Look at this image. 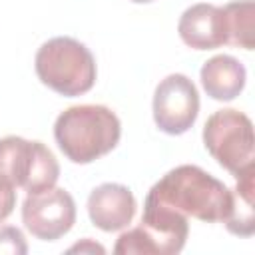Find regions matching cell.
I'll return each mask as SVG.
<instances>
[{
  "label": "cell",
  "mask_w": 255,
  "mask_h": 255,
  "mask_svg": "<svg viewBox=\"0 0 255 255\" xmlns=\"http://www.w3.org/2000/svg\"><path fill=\"white\" fill-rule=\"evenodd\" d=\"M54 137L70 161L92 163L118 145L122 137V124L106 106H72L56 118Z\"/></svg>",
  "instance_id": "obj_2"
},
{
  "label": "cell",
  "mask_w": 255,
  "mask_h": 255,
  "mask_svg": "<svg viewBox=\"0 0 255 255\" xmlns=\"http://www.w3.org/2000/svg\"><path fill=\"white\" fill-rule=\"evenodd\" d=\"M227 44L253 50L255 46V4L253 0H235L223 6Z\"/></svg>",
  "instance_id": "obj_12"
},
{
  "label": "cell",
  "mask_w": 255,
  "mask_h": 255,
  "mask_svg": "<svg viewBox=\"0 0 255 255\" xmlns=\"http://www.w3.org/2000/svg\"><path fill=\"white\" fill-rule=\"evenodd\" d=\"M60 165L56 155L42 141H28L20 135L0 139V181L38 193L56 185Z\"/></svg>",
  "instance_id": "obj_5"
},
{
  "label": "cell",
  "mask_w": 255,
  "mask_h": 255,
  "mask_svg": "<svg viewBox=\"0 0 255 255\" xmlns=\"http://www.w3.org/2000/svg\"><path fill=\"white\" fill-rule=\"evenodd\" d=\"M34 68L44 86L68 98L90 92L96 82V60L92 52L70 36L44 42L36 52Z\"/></svg>",
  "instance_id": "obj_3"
},
{
  "label": "cell",
  "mask_w": 255,
  "mask_h": 255,
  "mask_svg": "<svg viewBox=\"0 0 255 255\" xmlns=\"http://www.w3.org/2000/svg\"><path fill=\"white\" fill-rule=\"evenodd\" d=\"M129 2H135V4H147V2H153V0H129Z\"/></svg>",
  "instance_id": "obj_17"
},
{
  "label": "cell",
  "mask_w": 255,
  "mask_h": 255,
  "mask_svg": "<svg viewBox=\"0 0 255 255\" xmlns=\"http://www.w3.org/2000/svg\"><path fill=\"white\" fill-rule=\"evenodd\" d=\"M24 227L42 241H56L76 223L74 197L62 187L28 193L22 203Z\"/></svg>",
  "instance_id": "obj_7"
},
{
  "label": "cell",
  "mask_w": 255,
  "mask_h": 255,
  "mask_svg": "<svg viewBox=\"0 0 255 255\" xmlns=\"http://www.w3.org/2000/svg\"><path fill=\"white\" fill-rule=\"evenodd\" d=\"M16 187L8 185V183H2L0 181V223L10 217V213L14 211L16 207Z\"/></svg>",
  "instance_id": "obj_15"
},
{
  "label": "cell",
  "mask_w": 255,
  "mask_h": 255,
  "mask_svg": "<svg viewBox=\"0 0 255 255\" xmlns=\"http://www.w3.org/2000/svg\"><path fill=\"white\" fill-rule=\"evenodd\" d=\"M189 221L161 207L143 205L141 223L118 237V255H175L183 249Z\"/></svg>",
  "instance_id": "obj_6"
},
{
  "label": "cell",
  "mask_w": 255,
  "mask_h": 255,
  "mask_svg": "<svg viewBox=\"0 0 255 255\" xmlns=\"http://www.w3.org/2000/svg\"><path fill=\"white\" fill-rule=\"evenodd\" d=\"M143 205L161 207L205 223H225L233 211V191L205 169L185 163L153 183Z\"/></svg>",
  "instance_id": "obj_1"
},
{
  "label": "cell",
  "mask_w": 255,
  "mask_h": 255,
  "mask_svg": "<svg viewBox=\"0 0 255 255\" xmlns=\"http://www.w3.org/2000/svg\"><path fill=\"white\" fill-rule=\"evenodd\" d=\"M199 94L195 84L183 74H169L163 78L153 94V120L155 126L169 133H185L197 120Z\"/></svg>",
  "instance_id": "obj_8"
},
{
  "label": "cell",
  "mask_w": 255,
  "mask_h": 255,
  "mask_svg": "<svg viewBox=\"0 0 255 255\" xmlns=\"http://www.w3.org/2000/svg\"><path fill=\"white\" fill-rule=\"evenodd\" d=\"M199 76H201V86L207 92V96L217 102L235 100L243 92L245 80H247L245 66L229 54H219V56L209 58L201 66Z\"/></svg>",
  "instance_id": "obj_11"
},
{
  "label": "cell",
  "mask_w": 255,
  "mask_h": 255,
  "mask_svg": "<svg viewBox=\"0 0 255 255\" xmlns=\"http://www.w3.org/2000/svg\"><path fill=\"white\" fill-rule=\"evenodd\" d=\"M255 171H247L237 177V185L233 189V211L231 217L225 221V227L235 233L249 237L255 231V215H253V199H255V185H253Z\"/></svg>",
  "instance_id": "obj_13"
},
{
  "label": "cell",
  "mask_w": 255,
  "mask_h": 255,
  "mask_svg": "<svg viewBox=\"0 0 255 255\" xmlns=\"http://www.w3.org/2000/svg\"><path fill=\"white\" fill-rule=\"evenodd\" d=\"M135 197L122 183H102L88 197V215L102 231H120L135 215Z\"/></svg>",
  "instance_id": "obj_9"
},
{
  "label": "cell",
  "mask_w": 255,
  "mask_h": 255,
  "mask_svg": "<svg viewBox=\"0 0 255 255\" xmlns=\"http://www.w3.org/2000/svg\"><path fill=\"white\" fill-rule=\"evenodd\" d=\"M26 255V237L18 227H0V255Z\"/></svg>",
  "instance_id": "obj_14"
},
{
  "label": "cell",
  "mask_w": 255,
  "mask_h": 255,
  "mask_svg": "<svg viewBox=\"0 0 255 255\" xmlns=\"http://www.w3.org/2000/svg\"><path fill=\"white\" fill-rule=\"evenodd\" d=\"M68 251H70V253H106V249H104L100 243L92 241V239H84L82 243L72 245Z\"/></svg>",
  "instance_id": "obj_16"
},
{
  "label": "cell",
  "mask_w": 255,
  "mask_h": 255,
  "mask_svg": "<svg viewBox=\"0 0 255 255\" xmlns=\"http://www.w3.org/2000/svg\"><path fill=\"white\" fill-rule=\"evenodd\" d=\"M177 32L193 50H213L227 44L223 8L205 2L189 6L179 18Z\"/></svg>",
  "instance_id": "obj_10"
},
{
  "label": "cell",
  "mask_w": 255,
  "mask_h": 255,
  "mask_svg": "<svg viewBox=\"0 0 255 255\" xmlns=\"http://www.w3.org/2000/svg\"><path fill=\"white\" fill-rule=\"evenodd\" d=\"M203 143L211 157L231 175L255 171V137L251 120L239 110H219L203 126Z\"/></svg>",
  "instance_id": "obj_4"
}]
</instances>
